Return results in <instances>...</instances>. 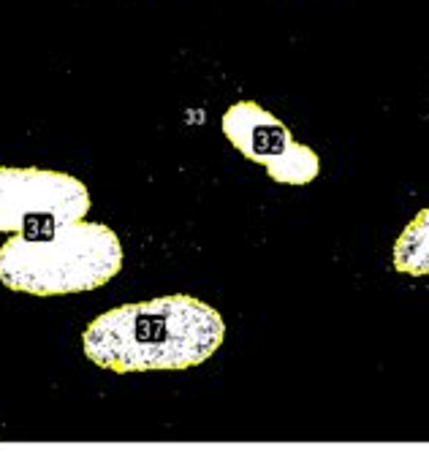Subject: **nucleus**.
Listing matches in <instances>:
<instances>
[{
	"label": "nucleus",
	"mask_w": 429,
	"mask_h": 453,
	"mask_svg": "<svg viewBox=\"0 0 429 453\" xmlns=\"http://www.w3.org/2000/svg\"><path fill=\"white\" fill-rule=\"evenodd\" d=\"M120 269V239L104 223L74 220L41 234H12L0 247V282L41 299L96 291Z\"/></svg>",
	"instance_id": "obj_2"
},
{
	"label": "nucleus",
	"mask_w": 429,
	"mask_h": 453,
	"mask_svg": "<svg viewBox=\"0 0 429 453\" xmlns=\"http://www.w3.org/2000/svg\"><path fill=\"white\" fill-rule=\"evenodd\" d=\"M226 139L253 163L267 169L280 185L302 188L310 185L321 172V157L308 144L293 142L288 126L259 106L255 101H237L226 109L223 119Z\"/></svg>",
	"instance_id": "obj_4"
},
{
	"label": "nucleus",
	"mask_w": 429,
	"mask_h": 453,
	"mask_svg": "<svg viewBox=\"0 0 429 453\" xmlns=\"http://www.w3.org/2000/svg\"><path fill=\"white\" fill-rule=\"evenodd\" d=\"M226 337L221 312L196 296L175 294L109 310L88 323L82 348L117 375L191 369L209 361Z\"/></svg>",
	"instance_id": "obj_1"
},
{
	"label": "nucleus",
	"mask_w": 429,
	"mask_h": 453,
	"mask_svg": "<svg viewBox=\"0 0 429 453\" xmlns=\"http://www.w3.org/2000/svg\"><path fill=\"white\" fill-rule=\"evenodd\" d=\"M392 264L400 274L408 277L429 274V207L421 210L394 242Z\"/></svg>",
	"instance_id": "obj_5"
},
{
	"label": "nucleus",
	"mask_w": 429,
	"mask_h": 453,
	"mask_svg": "<svg viewBox=\"0 0 429 453\" xmlns=\"http://www.w3.org/2000/svg\"><path fill=\"white\" fill-rule=\"evenodd\" d=\"M90 190L82 180L52 169L0 166V234H41L84 220Z\"/></svg>",
	"instance_id": "obj_3"
}]
</instances>
